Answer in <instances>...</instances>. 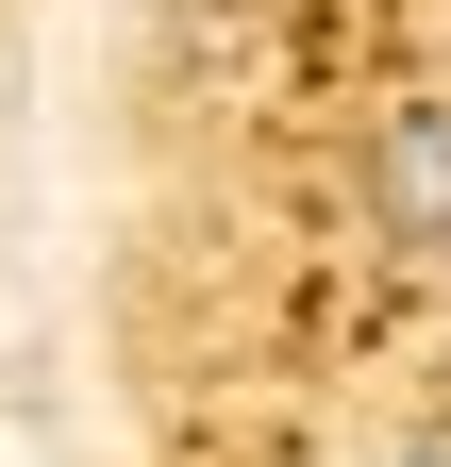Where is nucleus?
I'll use <instances>...</instances> for the list:
<instances>
[{
    "label": "nucleus",
    "instance_id": "f257e3e1",
    "mask_svg": "<svg viewBox=\"0 0 451 467\" xmlns=\"http://www.w3.org/2000/svg\"><path fill=\"white\" fill-rule=\"evenodd\" d=\"M368 217L451 267V84H402V100H384V134H368Z\"/></svg>",
    "mask_w": 451,
    "mask_h": 467
},
{
    "label": "nucleus",
    "instance_id": "f03ea898",
    "mask_svg": "<svg viewBox=\"0 0 451 467\" xmlns=\"http://www.w3.org/2000/svg\"><path fill=\"white\" fill-rule=\"evenodd\" d=\"M384 467H451V434H418V451H384Z\"/></svg>",
    "mask_w": 451,
    "mask_h": 467
}]
</instances>
